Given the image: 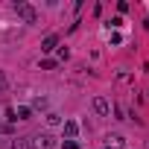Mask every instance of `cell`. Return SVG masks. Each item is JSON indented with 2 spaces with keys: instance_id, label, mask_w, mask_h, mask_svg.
Here are the masks:
<instances>
[{
  "instance_id": "obj_1",
  "label": "cell",
  "mask_w": 149,
  "mask_h": 149,
  "mask_svg": "<svg viewBox=\"0 0 149 149\" xmlns=\"http://www.w3.org/2000/svg\"><path fill=\"white\" fill-rule=\"evenodd\" d=\"M29 149H56V137L50 132H38L29 137Z\"/></svg>"
},
{
  "instance_id": "obj_2",
  "label": "cell",
  "mask_w": 149,
  "mask_h": 149,
  "mask_svg": "<svg viewBox=\"0 0 149 149\" xmlns=\"http://www.w3.org/2000/svg\"><path fill=\"white\" fill-rule=\"evenodd\" d=\"M15 12H18V18L26 21V24H35V21H38V12H35V6H29V3H15Z\"/></svg>"
},
{
  "instance_id": "obj_3",
  "label": "cell",
  "mask_w": 149,
  "mask_h": 149,
  "mask_svg": "<svg viewBox=\"0 0 149 149\" xmlns=\"http://www.w3.org/2000/svg\"><path fill=\"white\" fill-rule=\"evenodd\" d=\"M94 111H97L100 117H108V114H111V102H108L105 97H97V100H94Z\"/></svg>"
},
{
  "instance_id": "obj_4",
  "label": "cell",
  "mask_w": 149,
  "mask_h": 149,
  "mask_svg": "<svg viewBox=\"0 0 149 149\" xmlns=\"http://www.w3.org/2000/svg\"><path fill=\"white\" fill-rule=\"evenodd\" d=\"M76 134H79V123L76 120H64V137L67 140H76Z\"/></svg>"
},
{
  "instance_id": "obj_5",
  "label": "cell",
  "mask_w": 149,
  "mask_h": 149,
  "mask_svg": "<svg viewBox=\"0 0 149 149\" xmlns=\"http://www.w3.org/2000/svg\"><path fill=\"white\" fill-rule=\"evenodd\" d=\"M123 146H126V140L120 134H108L105 137V149H123Z\"/></svg>"
},
{
  "instance_id": "obj_6",
  "label": "cell",
  "mask_w": 149,
  "mask_h": 149,
  "mask_svg": "<svg viewBox=\"0 0 149 149\" xmlns=\"http://www.w3.org/2000/svg\"><path fill=\"white\" fill-rule=\"evenodd\" d=\"M56 47H58V35H47V38H44V44H41V50H44V53H53Z\"/></svg>"
},
{
  "instance_id": "obj_7",
  "label": "cell",
  "mask_w": 149,
  "mask_h": 149,
  "mask_svg": "<svg viewBox=\"0 0 149 149\" xmlns=\"http://www.w3.org/2000/svg\"><path fill=\"white\" fill-rule=\"evenodd\" d=\"M29 117H32V108L29 105H18L15 108V120H29Z\"/></svg>"
},
{
  "instance_id": "obj_8",
  "label": "cell",
  "mask_w": 149,
  "mask_h": 149,
  "mask_svg": "<svg viewBox=\"0 0 149 149\" xmlns=\"http://www.w3.org/2000/svg\"><path fill=\"white\" fill-rule=\"evenodd\" d=\"M47 126H50V129H56V126H61V117H58L56 111H50V114H47Z\"/></svg>"
},
{
  "instance_id": "obj_9",
  "label": "cell",
  "mask_w": 149,
  "mask_h": 149,
  "mask_svg": "<svg viewBox=\"0 0 149 149\" xmlns=\"http://www.w3.org/2000/svg\"><path fill=\"white\" fill-rule=\"evenodd\" d=\"M12 149H29V137H15L12 140Z\"/></svg>"
},
{
  "instance_id": "obj_10",
  "label": "cell",
  "mask_w": 149,
  "mask_h": 149,
  "mask_svg": "<svg viewBox=\"0 0 149 149\" xmlns=\"http://www.w3.org/2000/svg\"><path fill=\"white\" fill-rule=\"evenodd\" d=\"M29 108H38V111H44V108H47V100H44V97H35Z\"/></svg>"
},
{
  "instance_id": "obj_11",
  "label": "cell",
  "mask_w": 149,
  "mask_h": 149,
  "mask_svg": "<svg viewBox=\"0 0 149 149\" xmlns=\"http://www.w3.org/2000/svg\"><path fill=\"white\" fill-rule=\"evenodd\" d=\"M41 67H44V70H56V67H58V61H56V58H44V61H41Z\"/></svg>"
},
{
  "instance_id": "obj_12",
  "label": "cell",
  "mask_w": 149,
  "mask_h": 149,
  "mask_svg": "<svg viewBox=\"0 0 149 149\" xmlns=\"http://www.w3.org/2000/svg\"><path fill=\"white\" fill-rule=\"evenodd\" d=\"M61 149H79V143H76V140H64Z\"/></svg>"
},
{
  "instance_id": "obj_13",
  "label": "cell",
  "mask_w": 149,
  "mask_h": 149,
  "mask_svg": "<svg viewBox=\"0 0 149 149\" xmlns=\"http://www.w3.org/2000/svg\"><path fill=\"white\" fill-rule=\"evenodd\" d=\"M67 56H70V50H67V47H61V50H58V58H56V61H64Z\"/></svg>"
},
{
  "instance_id": "obj_14",
  "label": "cell",
  "mask_w": 149,
  "mask_h": 149,
  "mask_svg": "<svg viewBox=\"0 0 149 149\" xmlns=\"http://www.w3.org/2000/svg\"><path fill=\"white\" fill-rule=\"evenodd\" d=\"M114 114H117V120H126V111H123V105H114Z\"/></svg>"
},
{
  "instance_id": "obj_15",
  "label": "cell",
  "mask_w": 149,
  "mask_h": 149,
  "mask_svg": "<svg viewBox=\"0 0 149 149\" xmlns=\"http://www.w3.org/2000/svg\"><path fill=\"white\" fill-rule=\"evenodd\" d=\"M3 88H6V73L0 70V91H3Z\"/></svg>"
}]
</instances>
